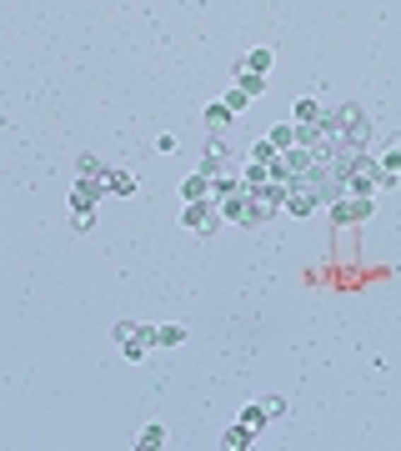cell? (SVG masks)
<instances>
[{"mask_svg":"<svg viewBox=\"0 0 401 451\" xmlns=\"http://www.w3.org/2000/svg\"><path fill=\"white\" fill-rule=\"evenodd\" d=\"M276 206H281V196H271V191H246V186H236L231 196H221V216H226V221H241V226L271 221Z\"/></svg>","mask_w":401,"mask_h":451,"instance_id":"obj_1","label":"cell"},{"mask_svg":"<svg viewBox=\"0 0 401 451\" xmlns=\"http://www.w3.org/2000/svg\"><path fill=\"white\" fill-rule=\"evenodd\" d=\"M331 126H336V146H341V151H366L371 121L361 116V105H341L336 116H331Z\"/></svg>","mask_w":401,"mask_h":451,"instance_id":"obj_2","label":"cell"},{"mask_svg":"<svg viewBox=\"0 0 401 451\" xmlns=\"http://www.w3.org/2000/svg\"><path fill=\"white\" fill-rule=\"evenodd\" d=\"M116 346L126 351V361H146V351L156 346V326H136V321H121V326H116Z\"/></svg>","mask_w":401,"mask_h":451,"instance_id":"obj_3","label":"cell"},{"mask_svg":"<svg viewBox=\"0 0 401 451\" xmlns=\"http://www.w3.org/2000/svg\"><path fill=\"white\" fill-rule=\"evenodd\" d=\"M366 216H371V196H351V191H347V196L331 201V221H336V226H356V221H366Z\"/></svg>","mask_w":401,"mask_h":451,"instance_id":"obj_4","label":"cell"},{"mask_svg":"<svg viewBox=\"0 0 401 451\" xmlns=\"http://www.w3.org/2000/svg\"><path fill=\"white\" fill-rule=\"evenodd\" d=\"M181 226H186V231H201V236H211V231H216V211H211L206 201H186V211H181Z\"/></svg>","mask_w":401,"mask_h":451,"instance_id":"obj_5","label":"cell"},{"mask_svg":"<svg viewBox=\"0 0 401 451\" xmlns=\"http://www.w3.org/2000/svg\"><path fill=\"white\" fill-rule=\"evenodd\" d=\"M100 191H105V181H91V176H81V181H76V191H71V211H95Z\"/></svg>","mask_w":401,"mask_h":451,"instance_id":"obj_6","label":"cell"},{"mask_svg":"<svg viewBox=\"0 0 401 451\" xmlns=\"http://www.w3.org/2000/svg\"><path fill=\"white\" fill-rule=\"evenodd\" d=\"M181 196H186V201H211V176H206V171H201V176H186V181H181Z\"/></svg>","mask_w":401,"mask_h":451,"instance_id":"obj_7","label":"cell"},{"mask_svg":"<svg viewBox=\"0 0 401 451\" xmlns=\"http://www.w3.org/2000/svg\"><path fill=\"white\" fill-rule=\"evenodd\" d=\"M105 191L131 196V191H136V176H131V171H105Z\"/></svg>","mask_w":401,"mask_h":451,"instance_id":"obj_8","label":"cell"},{"mask_svg":"<svg viewBox=\"0 0 401 451\" xmlns=\"http://www.w3.org/2000/svg\"><path fill=\"white\" fill-rule=\"evenodd\" d=\"M376 165H381V176H386V186H391V181L401 176V141H396V146H391V151H386V156H381Z\"/></svg>","mask_w":401,"mask_h":451,"instance_id":"obj_9","label":"cell"},{"mask_svg":"<svg viewBox=\"0 0 401 451\" xmlns=\"http://www.w3.org/2000/svg\"><path fill=\"white\" fill-rule=\"evenodd\" d=\"M266 141L276 146V156H281V151H291V146H301V141H296V126H276Z\"/></svg>","mask_w":401,"mask_h":451,"instance_id":"obj_10","label":"cell"},{"mask_svg":"<svg viewBox=\"0 0 401 451\" xmlns=\"http://www.w3.org/2000/svg\"><path fill=\"white\" fill-rule=\"evenodd\" d=\"M251 436H256V431H251V426H241V421H236V426H231V431H226V441H221V446H231V451H246V446H251Z\"/></svg>","mask_w":401,"mask_h":451,"instance_id":"obj_11","label":"cell"},{"mask_svg":"<svg viewBox=\"0 0 401 451\" xmlns=\"http://www.w3.org/2000/svg\"><path fill=\"white\" fill-rule=\"evenodd\" d=\"M231 116H236V110L221 100V105H211V110H206V126H211V131H221V126H231Z\"/></svg>","mask_w":401,"mask_h":451,"instance_id":"obj_12","label":"cell"},{"mask_svg":"<svg viewBox=\"0 0 401 451\" xmlns=\"http://www.w3.org/2000/svg\"><path fill=\"white\" fill-rule=\"evenodd\" d=\"M181 341H186L181 326H156V346H181Z\"/></svg>","mask_w":401,"mask_h":451,"instance_id":"obj_13","label":"cell"},{"mask_svg":"<svg viewBox=\"0 0 401 451\" xmlns=\"http://www.w3.org/2000/svg\"><path fill=\"white\" fill-rule=\"evenodd\" d=\"M266 421H271V411H266V406H246V411H241V426H251V431H261Z\"/></svg>","mask_w":401,"mask_h":451,"instance_id":"obj_14","label":"cell"},{"mask_svg":"<svg viewBox=\"0 0 401 451\" xmlns=\"http://www.w3.org/2000/svg\"><path fill=\"white\" fill-rule=\"evenodd\" d=\"M236 90H241V95H246V100H251V95H261V90H266V81H261V76H256V71H246V76H241V86H236Z\"/></svg>","mask_w":401,"mask_h":451,"instance_id":"obj_15","label":"cell"},{"mask_svg":"<svg viewBox=\"0 0 401 451\" xmlns=\"http://www.w3.org/2000/svg\"><path fill=\"white\" fill-rule=\"evenodd\" d=\"M161 441H165V426H146V431H141V441H136V446H141V451H156V446H161Z\"/></svg>","mask_w":401,"mask_h":451,"instance_id":"obj_16","label":"cell"},{"mask_svg":"<svg viewBox=\"0 0 401 451\" xmlns=\"http://www.w3.org/2000/svg\"><path fill=\"white\" fill-rule=\"evenodd\" d=\"M81 176H91V181H105V165H100V156H81Z\"/></svg>","mask_w":401,"mask_h":451,"instance_id":"obj_17","label":"cell"},{"mask_svg":"<svg viewBox=\"0 0 401 451\" xmlns=\"http://www.w3.org/2000/svg\"><path fill=\"white\" fill-rule=\"evenodd\" d=\"M316 116H321V105H316V100L306 95V100L296 105V126H306V121H316Z\"/></svg>","mask_w":401,"mask_h":451,"instance_id":"obj_18","label":"cell"},{"mask_svg":"<svg viewBox=\"0 0 401 451\" xmlns=\"http://www.w3.org/2000/svg\"><path fill=\"white\" fill-rule=\"evenodd\" d=\"M266 66H271V50H251V55H246V71H256V76H261Z\"/></svg>","mask_w":401,"mask_h":451,"instance_id":"obj_19","label":"cell"},{"mask_svg":"<svg viewBox=\"0 0 401 451\" xmlns=\"http://www.w3.org/2000/svg\"><path fill=\"white\" fill-rule=\"evenodd\" d=\"M251 160H276V146H271V141H256V146H251Z\"/></svg>","mask_w":401,"mask_h":451,"instance_id":"obj_20","label":"cell"},{"mask_svg":"<svg viewBox=\"0 0 401 451\" xmlns=\"http://www.w3.org/2000/svg\"><path fill=\"white\" fill-rule=\"evenodd\" d=\"M71 221H76V231H91V221H95V211H71Z\"/></svg>","mask_w":401,"mask_h":451,"instance_id":"obj_21","label":"cell"}]
</instances>
